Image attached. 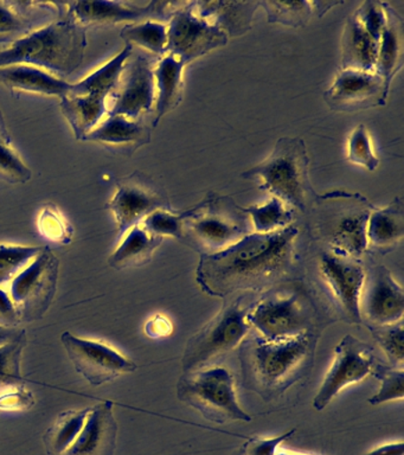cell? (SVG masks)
I'll return each instance as SVG.
<instances>
[{
	"instance_id": "cell-19",
	"label": "cell",
	"mask_w": 404,
	"mask_h": 455,
	"mask_svg": "<svg viewBox=\"0 0 404 455\" xmlns=\"http://www.w3.org/2000/svg\"><path fill=\"white\" fill-rule=\"evenodd\" d=\"M321 273L347 319L354 323L363 322L360 301L367 272L360 259L329 251L321 256Z\"/></svg>"
},
{
	"instance_id": "cell-18",
	"label": "cell",
	"mask_w": 404,
	"mask_h": 455,
	"mask_svg": "<svg viewBox=\"0 0 404 455\" xmlns=\"http://www.w3.org/2000/svg\"><path fill=\"white\" fill-rule=\"evenodd\" d=\"M388 94L384 82L377 73L360 70H340L331 87L324 92L326 105L339 113H354L360 110L385 106Z\"/></svg>"
},
{
	"instance_id": "cell-53",
	"label": "cell",
	"mask_w": 404,
	"mask_h": 455,
	"mask_svg": "<svg viewBox=\"0 0 404 455\" xmlns=\"http://www.w3.org/2000/svg\"><path fill=\"white\" fill-rule=\"evenodd\" d=\"M233 455H244L243 451H242V448H240V450H239V451H236V453H235V454H233Z\"/></svg>"
},
{
	"instance_id": "cell-39",
	"label": "cell",
	"mask_w": 404,
	"mask_h": 455,
	"mask_svg": "<svg viewBox=\"0 0 404 455\" xmlns=\"http://www.w3.org/2000/svg\"><path fill=\"white\" fill-rule=\"evenodd\" d=\"M372 337L385 352L390 364L395 368L404 365V327L402 322L392 325L377 326L368 323Z\"/></svg>"
},
{
	"instance_id": "cell-34",
	"label": "cell",
	"mask_w": 404,
	"mask_h": 455,
	"mask_svg": "<svg viewBox=\"0 0 404 455\" xmlns=\"http://www.w3.org/2000/svg\"><path fill=\"white\" fill-rule=\"evenodd\" d=\"M28 344L26 330L15 339L0 347V391L24 386L20 362Z\"/></svg>"
},
{
	"instance_id": "cell-43",
	"label": "cell",
	"mask_w": 404,
	"mask_h": 455,
	"mask_svg": "<svg viewBox=\"0 0 404 455\" xmlns=\"http://www.w3.org/2000/svg\"><path fill=\"white\" fill-rule=\"evenodd\" d=\"M353 17L360 21L365 31L379 43L386 23L384 4L376 2V0H367L358 7Z\"/></svg>"
},
{
	"instance_id": "cell-8",
	"label": "cell",
	"mask_w": 404,
	"mask_h": 455,
	"mask_svg": "<svg viewBox=\"0 0 404 455\" xmlns=\"http://www.w3.org/2000/svg\"><path fill=\"white\" fill-rule=\"evenodd\" d=\"M246 315L241 299L223 307L187 341L183 355L184 371L207 369L216 359L242 344L250 329Z\"/></svg>"
},
{
	"instance_id": "cell-28",
	"label": "cell",
	"mask_w": 404,
	"mask_h": 455,
	"mask_svg": "<svg viewBox=\"0 0 404 455\" xmlns=\"http://www.w3.org/2000/svg\"><path fill=\"white\" fill-rule=\"evenodd\" d=\"M184 63L171 53L162 56L154 67L155 114L154 127L159 121L176 109L183 100Z\"/></svg>"
},
{
	"instance_id": "cell-10",
	"label": "cell",
	"mask_w": 404,
	"mask_h": 455,
	"mask_svg": "<svg viewBox=\"0 0 404 455\" xmlns=\"http://www.w3.org/2000/svg\"><path fill=\"white\" fill-rule=\"evenodd\" d=\"M314 203L333 213L331 251L360 259L368 251V222L375 206L364 196L344 190L318 195Z\"/></svg>"
},
{
	"instance_id": "cell-6",
	"label": "cell",
	"mask_w": 404,
	"mask_h": 455,
	"mask_svg": "<svg viewBox=\"0 0 404 455\" xmlns=\"http://www.w3.org/2000/svg\"><path fill=\"white\" fill-rule=\"evenodd\" d=\"M133 53V46L125 48L90 76L70 84L61 98V110L72 127L76 140H83L108 114V99L118 84L126 60Z\"/></svg>"
},
{
	"instance_id": "cell-17",
	"label": "cell",
	"mask_w": 404,
	"mask_h": 455,
	"mask_svg": "<svg viewBox=\"0 0 404 455\" xmlns=\"http://www.w3.org/2000/svg\"><path fill=\"white\" fill-rule=\"evenodd\" d=\"M183 3L151 2L140 6L132 2H74L67 4L68 12L83 27L113 25L133 21L170 20Z\"/></svg>"
},
{
	"instance_id": "cell-12",
	"label": "cell",
	"mask_w": 404,
	"mask_h": 455,
	"mask_svg": "<svg viewBox=\"0 0 404 455\" xmlns=\"http://www.w3.org/2000/svg\"><path fill=\"white\" fill-rule=\"evenodd\" d=\"M248 325L265 339H287L310 332L308 306L297 293L268 295L247 313Z\"/></svg>"
},
{
	"instance_id": "cell-3",
	"label": "cell",
	"mask_w": 404,
	"mask_h": 455,
	"mask_svg": "<svg viewBox=\"0 0 404 455\" xmlns=\"http://www.w3.org/2000/svg\"><path fill=\"white\" fill-rule=\"evenodd\" d=\"M87 28L68 12L5 46H0V68L26 64L52 75L68 76L79 69L87 48Z\"/></svg>"
},
{
	"instance_id": "cell-44",
	"label": "cell",
	"mask_w": 404,
	"mask_h": 455,
	"mask_svg": "<svg viewBox=\"0 0 404 455\" xmlns=\"http://www.w3.org/2000/svg\"><path fill=\"white\" fill-rule=\"evenodd\" d=\"M35 404V397L26 387H12L0 391L2 411H26Z\"/></svg>"
},
{
	"instance_id": "cell-2",
	"label": "cell",
	"mask_w": 404,
	"mask_h": 455,
	"mask_svg": "<svg viewBox=\"0 0 404 455\" xmlns=\"http://www.w3.org/2000/svg\"><path fill=\"white\" fill-rule=\"evenodd\" d=\"M317 338L310 332L287 339L260 336L244 343L241 363L251 390L265 400L280 396L297 382L313 362Z\"/></svg>"
},
{
	"instance_id": "cell-50",
	"label": "cell",
	"mask_w": 404,
	"mask_h": 455,
	"mask_svg": "<svg viewBox=\"0 0 404 455\" xmlns=\"http://www.w3.org/2000/svg\"><path fill=\"white\" fill-rule=\"evenodd\" d=\"M343 2H311L312 10L318 17H322L333 6L340 5Z\"/></svg>"
},
{
	"instance_id": "cell-35",
	"label": "cell",
	"mask_w": 404,
	"mask_h": 455,
	"mask_svg": "<svg viewBox=\"0 0 404 455\" xmlns=\"http://www.w3.org/2000/svg\"><path fill=\"white\" fill-rule=\"evenodd\" d=\"M41 251L42 247H36V245L10 244L0 242V287L12 283L40 254Z\"/></svg>"
},
{
	"instance_id": "cell-33",
	"label": "cell",
	"mask_w": 404,
	"mask_h": 455,
	"mask_svg": "<svg viewBox=\"0 0 404 455\" xmlns=\"http://www.w3.org/2000/svg\"><path fill=\"white\" fill-rule=\"evenodd\" d=\"M120 36L125 44L140 46L157 56L166 55L168 46V27L159 21H143L123 28Z\"/></svg>"
},
{
	"instance_id": "cell-11",
	"label": "cell",
	"mask_w": 404,
	"mask_h": 455,
	"mask_svg": "<svg viewBox=\"0 0 404 455\" xmlns=\"http://www.w3.org/2000/svg\"><path fill=\"white\" fill-rule=\"evenodd\" d=\"M123 236L131 228L139 224L157 210H172L168 192L154 178L141 171L116 180L115 196L108 202Z\"/></svg>"
},
{
	"instance_id": "cell-52",
	"label": "cell",
	"mask_w": 404,
	"mask_h": 455,
	"mask_svg": "<svg viewBox=\"0 0 404 455\" xmlns=\"http://www.w3.org/2000/svg\"><path fill=\"white\" fill-rule=\"evenodd\" d=\"M273 455H310V454H301L296 453V451L285 450V448L278 447V450L275 451V453Z\"/></svg>"
},
{
	"instance_id": "cell-27",
	"label": "cell",
	"mask_w": 404,
	"mask_h": 455,
	"mask_svg": "<svg viewBox=\"0 0 404 455\" xmlns=\"http://www.w3.org/2000/svg\"><path fill=\"white\" fill-rule=\"evenodd\" d=\"M404 236L402 199H392L386 208L374 209L368 222V249L388 254L400 244Z\"/></svg>"
},
{
	"instance_id": "cell-23",
	"label": "cell",
	"mask_w": 404,
	"mask_h": 455,
	"mask_svg": "<svg viewBox=\"0 0 404 455\" xmlns=\"http://www.w3.org/2000/svg\"><path fill=\"white\" fill-rule=\"evenodd\" d=\"M151 127L143 120H132L123 116H108L83 141L98 142L111 151L132 155L137 149L150 144Z\"/></svg>"
},
{
	"instance_id": "cell-25",
	"label": "cell",
	"mask_w": 404,
	"mask_h": 455,
	"mask_svg": "<svg viewBox=\"0 0 404 455\" xmlns=\"http://www.w3.org/2000/svg\"><path fill=\"white\" fill-rule=\"evenodd\" d=\"M384 4L386 23L378 44V60L376 73L384 82L386 94L393 77L402 69L404 63L403 20L389 3Z\"/></svg>"
},
{
	"instance_id": "cell-49",
	"label": "cell",
	"mask_w": 404,
	"mask_h": 455,
	"mask_svg": "<svg viewBox=\"0 0 404 455\" xmlns=\"http://www.w3.org/2000/svg\"><path fill=\"white\" fill-rule=\"evenodd\" d=\"M22 331L17 326L0 325V347L15 339Z\"/></svg>"
},
{
	"instance_id": "cell-21",
	"label": "cell",
	"mask_w": 404,
	"mask_h": 455,
	"mask_svg": "<svg viewBox=\"0 0 404 455\" xmlns=\"http://www.w3.org/2000/svg\"><path fill=\"white\" fill-rule=\"evenodd\" d=\"M66 3L0 2V46L12 44L65 13Z\"/></svg>"
},
{
	"instance_id": "cell-7",
	"label": "cell",
	"mask_w": 404,
	"mask_h": 455,
	"mask_svg": "<svg viewBox=\"0 0 404 455\" xmlns=\"http://www.w3.org/2000/svg\"><path fill=\"white\" fill-rule=\"evenodd\" d=\"M177 396L218 425L253 419L237 401L232 372L222 366L184 373L177 384Z\"/></svg>"
},
{
	"instance_id": "cell-13",
	"label": "cell",
	"mask_w": 404,
	"mask_h": 455,
	"mask_svg": "<svg viewBox=\"0 0 404 455\" xmlns=\"http://www.w3.org/2000/svg\"><path fill=\"white\" fill-rule=\"evenodd\" d=\"M375 363L374 348L370 345L351 334L344 337L333 352L332 364L315 395V411H324L340 391L370 375Z\"/></svg>"
},
{
	"instance_id": "cell-1",
	"label": "cell",
	"mask_w": 404,
	"mask_h": 455,
	"mask_svg": "<svg viewBox=\"0 0 404 455\" xmlns=\"http://www.w3.org/2000/svg\"><path fill=\"white\" fill-rule=\"evenodd\" d=\"M297 235L293 226L274 233H250L225 251L202 255L198 286L216 298L271 286L292 266Z\"/></svg>"
},
{
	"instance_id": "cell-45",
	"label": "cell",
	"mask_w": 404,
	"mask_h": 455,
	"mask_svg": "<svg viewBox=\"0 0 404 455\" xmlns=\"http://www.w3.org/2000/svg\"><path fill=\"white\" fill-rule=\"evenodd\" d=\"M296 429L283 434L281 436L273 437V439H250L244 443L242 451L244 455H273L279 446H281L283 441L292 436Z\"/></svg>"
},
{
	"instance_id": "cell-38",
	"label": "cell",
	"mask_w": 404,
	"mask_h": 455,
	"mask_svg": "<svg viewBox=\"0 0 404 455\" xmlns=\"http://www.w3.org/2000/svg\"><path fill=\"white\" fill-rule=\"evenodd\" d=\"M371 373L381 382V389L368 398V403L379 405L386 402L403 400L404 371L402 368L375 363Z\"/></svg>"
},
{
	"instance_id": "cell-20",
	"label": "cell",
	"mask_w": 404,
	"mask_h": 455,
	"mask_svg": "<svg viewBox=\"0 0 404 455\" xmlns=\"http://www.w3.org/2000/svg\"><path fill=\"white\" fill-rule=\"evenodd\" d=\"M360 308L370 325L385 326L402 322L404 291L384 266H376L367 276L361 291Z\"/></svg>"
},
{
	"instance_id": "cell-32",
	"label": "cell",
	"mask_w": 404,
	"mask_h": 455,
	"mask_svg": "<svg viewBox=\"0 0 404 455\" xmlns=\"http://www.w3.org/2000/svg\"><path fill=\"white\" fill-rule=\"evenodd\" d=\"M253 220L255 233L269 234L292 226L294 212L285 203L276 197L268 199L265 204L242 208Z\"/></svg>"
},
{
	"instance_id": "cell-24",
	"label": "cell",
	"mask_w": 404,
	"mask_h": 455,
	"mask_svg": "<svg viewBox=\"0 0 404 455\" xmlns=\"http://www.w3.org/2000/svg\"><path fill=\"white\" fill-rule=\"evenodd\" d=\"M260 2H194V12L219 28L228 38L246 35L253 28Z\"/></svg>"
},
{
	"instance_id": "cell-48",
	"label": "cell",
	"mask_w": 404,
	"mask_h": 455,
	"mask_svg": "<svg viewBox=\"0 0 404 455\" xmlns=\"http://www.w3.org/2000/svg\"><path fill=\"white\" fill-rule=\"evenodd\" d=\"M403 450L404 444L402 441H400V443L383 444V446L375 448V450L364 455H403Z\"/></svg>"
},
{
	"instance_id": "cell-31",
	"label": "cell",
	"mask_w": 404,
	"mask_h": 455,
	"mask_svg": "<svg viewBox=\"0 0 404 455\" xmlns=\"http://www.w3.org/2000/svg\"><path fill=\"white\" fill-rule=\"evenodd\" d=\"M91 408L61 412L44 433V443L48 455H63L79 436L87 421Z\"/></svg>"
},
{
	"instance_id": "cell-40",
	"label": "cell",
	"mask_w": 404,
	"mask_h": 455,
	"mask_svg": "<svg viewBox=\"0 0 404 455\" xmlns=\"http://www.w3.org/2000/svg\"><path fill=\"white\" fill-rule=\"evenodd\" d=\"M347 160L368 171H375L379 166V159L375 155L370 134L364 124H360L351 132L347 140Z\"/></svg>"
},
{
	"instance_id": "cell-46",
	"label": "cell",
	"mask_w": 404,
	"mask_h": 455,
	"mask_svg": "<svg viewBox=\"0 0 404 455\" xmlns=\"http://www.w3.org/2000/svg\"><path fill=\"white\" fill-rule=\"evenodd\" d=\"M20 323L19 312L13 304L12 295L8 290L0 287V325L17 326Z\"/></svg>"
},
{
	"instance_id": "cell-29",
	"label": "cell",
	"mask_w": 404,
	"mask_h": 455,
	"mask_svg": "<svg viewBox=\"0 0 404 455\" xmlns=\"http://www.w3.org/2000/svg\"><path fill=\"white\" fill-rule=\"evenodd\" d=\"M378 44L353 14L346 21L342 36V70L376 73Z\"/></svg>"
},
{
	"instance_id": "cell-41",
	"label": "cell",
	"mask_w": 404,
	"mask_h": 455,
	"mask_svg": "<svg viewBox=\"0 0 404 455\" xmlns=\"http://www.w3.org/2000/svg\"><path fill=\"white\" fill-rule=\"evenodd\" d=\"M184 212L177 213L172 210H157L150 213L139 223L148 234L157 237H182Z\"/></svg>"
},
{
	"instance_id": "cell-14",
	"label": "cell",
	"mask_w": 404,
	"mask_h": 455,
	"mask_svg": "<svg viewBox=\"0 0 404 455\" xmlns=\"http://www.w3.org/2000/svg\"><path fill=\"white\" fill-rule=\"evenodd\" d=\"M228 41L219 28L197 16L194 2L183 3L170 18L166 53L176 56L186 66L212 50L222 48Z\"/></svg>"
},
{
	"instance_id": "cell-30",
	"label": "cell",
	"mask_w": 404,
	"mask_h": 455,
	"mask_svg": "<svg viewBox=\"0 0 404 455\" xmlns=\"http://www.w3.org/2000/svg\"><path fill=\"white\" fill-rule=\"evenodd\" d=\"M123 236L107 261L113 269L123 270L147 265L164 240L148 234L140 224L131 228Z\"/></svg>"
},
{
	"instance_id": "cell-16",
	"label": "cell",
	"mask_w": 404,
	"mask_h": 455,
	"mask_svg": "<svg viewBox=\"0 0 404 455\" xmlns=\"http://www.w3.org/2000/svg\"><path fill=\"white\" fill-rule=\"evenodd\" d=\"M61 341L74 368L91 386H101L137 370L136 363L102 341L84 339L68 331L62 333Z\"/></svg>"
},
{
	"instance_id": "cell-15",
	"label": "cell",
	"mask_w": 404,
	"mask_h": 455,
	"mask_svg": "<svg viewBox=\"0 0 404 455\" xmlns=\"http://www.w3.org/2000/svg\"><path fill=\"white\" fill-rule=\"evenodd\" d=\"M155 102L154 67L141 53L131 55L118 84L108 99V116H123L132 120H143Z\"/></svg>"
},
{
	"instance_id": "cell-5",
	"label": "cell",
	"mask_w": 404,
	"mask_h": 455,
	"mask_svg": "<svg viewBox=\"0 0 404 455\" xmlns=\"http://www.w3.org/2000/svg\"><path fill=\"white\" fill-rule=\"evenodd\" d=\"M244 212L228 196L210 192L193 209L184 212L180 240L203 254H215L250 234Z\"/></svg>"
},
{
	"instance_id": "cell-42",
	"label": "cell",
	"mask_w": 404,
	"mask_h": 455,
	"mask_svg": "<svg viewBox=\"0 0 404 455\" xmlns=\"http://www.w3.org/2000/svg\"><path fill=\"white\" fill-rule=\"evenodd\" d=\"M33 172L20 158L12 145L0 142V180L9 184H26Z\"/></svg>"
},
{
	"instance_id": "cell-4",
	"label": "cell",
	"mask_w": 404,
	"mask_h": 455,
	"mask_svg": "<svg viewBox=\"0 0 404 455\" xmlns=\"http://www.w3.org/2000/svg\"><path fill=\"white\" fill-rule=\"evenodd\" d=\"M244 180L260 178L261 190L268 191L301 212L314 203L317 192L310 180V156L301 138H280L271 155L251 169L244 171Z\"/></svg>"
},
{
	"instance_id": "cell-47",
	"label": "cell",
	"mask_w": 404,
	"mask_h": 455,
	"mask_svg": "<svg viewBox=\"0 0 404 455\" xmlns=\"http://www.w3.org/2000/svg\"><path fill=\"white\" fill-rule=\"evenodd\" d=\"M173 332V323L164 315H155L145 323V333L147 337L159 339L169 337Z\"/></svg>"
},
{
	"instance_id": "cell-22",
	"label": "cell",
	"mask_w": 404,
	"mask_h": 455,
	"mask_svg": "<svg viewBox=\"0 0 404 455\" xmlns=\"http://www.w3.org/2000/svg\"><path fill=\"white\" fill-rule=\"evenodd\" d=\"M118 422L112 401L91 408L83 430L63 455H115Z\"/></svg>"
},
{
	"instance_id": "cell-26",
	"label": "cell",
	"mask_w": 404,
	"mask_h": 455,
	"mask_svg": "<svg viewBox=\"0 0 404 455\" xmlns=\"http://www.w3.org/2000/svg\"><path fill=\"white\" fill-rule=\"evenodd\" d=\"M0 84H4L13 95L35 92L63 98L70 88V84L62 78L26 64L0 68Z\"/></svg>"
},
{
	"instance_id": "cell-36",
	"label": "cell",
	"mask_w": 404,
	"mask_h": 455,
	"mask_svg": "<svg viewBox=\"0 0 404 455\" xmlns=\"http://www.w3.org/2000/svg\"><path fill=\"white\" fill-rule=\"evenodd\" d=\"M268 23L299 28L310 21L313 10L311 2H260Z\"/></svg>"
},
{
	"instance_id": "cell-51",
	"label": "cell",
	"mask_w": 404,
	"mask_h": 455,
	"mask_svg": "<svg viewBox=\"0 0 404 455\" xmlns=\"http://www.w3.org/2000/svg\"><path fill=\"white\" fill-rule=\"evenodd\" d=\"M12 135H10L9 128L6 126L4 116H3L2 109H0V142L6 145H12Z\"/></svg>"
},
{
	"instance_id": "cell-37",
	"label": "cell",
	"mask_w": 404,
	"mask_h": 455,
	"mask_svg": "<svg viewBox=\"0 0 404 455\" xmlns=\"http://www.w3.org/2000/svg\"><path fill=\"white\" fill-rule=\"evenodd\" d=\"M37 228L42 236L49 241L62 245L72 243L74 238L72 223L54 204L42 206L37 219Z\"/></svg>"
},
{
	"instance_id": "cell-9",
	"label": "cell",
	"mask_w": 404,
	"mask_h": 455,
	"mask_svg": "<svg viewBox=\"0 0 404 455\" xmlns=\"http://www.w3.org/2000/svg\"><path fill=\"white\" fill-rule=\"evenodd\" d=\"M59 259L49 247L36 256L10 283L9 293L19 312L20 323L44 318L58 290Z\"/></svg>"
}]
</instances>
